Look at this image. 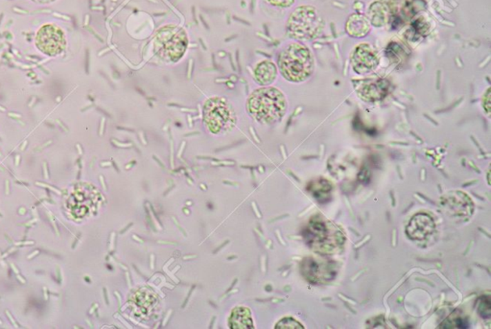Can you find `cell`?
<instances>
[{"mask_svg": "<svg viewBox=\"0 0 491 329\" xmlns=\"http://www.w3.org/2000/svg\"><path fill=\"white\" fill-rule=\"evenodd\" d=\"M34 2L37 3H50V2L55 1V0H33Z\"/></svg>", "mask_w": 491, "mask_h": 329, "instance_id": "24", "label": "cell"}, {"mask_svg": "<svg viewBox=\"0 0 491 329\" xmlns=\"http://www.w3.org/2000/svg\"><path fill=\"white\" fill-rule=\"evenodd\" d=\"M379 59L372 46L368 43H361L353 51L351 65L357 74L364 75L372 72L377 68Z\"/></svg>", "mask_w": 491, "mask_h": 329, "instance_id": "10", "label": "cell"}, {"mask_svg": "<svg viewBox=\"0 0 491 329\" xmlns=\"http://www.w3.org/2000/svg\"><path fill=\"white\" fill-rule=\"evenodd\" d=\"M277 66L284 79L292 83L308 80L315 70L310 49L299 41L285 44L277 55Z\"/></svg>", "mask_w": 491, "mask_h": 329, "instance_id": "2", "label": "cell"}, {"mask_svg": "<svg viewBox=\"0 0 491 329\" xmlns=\"http://www.w3.org/2000/svg\"><path fill=\"white\" fill-rule=\"evenodd\" d=\"M345 27H347L348 35L354 37V38H364L370 30V21L365 17L360 14L350 16Z\"/></svg>", "mask_w": 491, "mask_h": 329, "instance_id": "16", "label": "cell"}, {"mask_svg": "<svg viewBox=\"0 0 491 329\" xmlns=\"http://www.w3.org/2000/svg\"><path fill=\"white\" fill-rule=\"evenodd\" d=\"M201 19H202L203 23L205 24L206 28V29H208V24L206 23L205 19H203L202 18V17H201Z\"/></svg>", "mask_w": 491, "mask_h": 329, "instance_id": "25", "label": "cell"}, {"mask_svg": "<svg viewBox=\"0 0 491 329\" xmlns=\"http://www.w3.org/2000/svg\"><path fill=\"white\" fill-rule=\"evenodd\" d=\"M129 304L136 317L149 320L158 312L159 299L152 290L143 288L134 292L129 299Z\"/></svg>", "mask_w": 491, "mask_h": 329, "instance_id": "9", "label": "cell"}, {"mask_svg": "<svg viewBox=\"0 0 491 329\" xmlns=\"http://www.w3.org/2000/svg\"><path fill=\"white\" fill-rule=\"evenodd\" d=\"M468 323L465 317L454 313L443 321V325L439 326V328H468L470 326Z\"/></svg>", "mask_w": 491, "mask_h": 329, "instance_id": "18", "label": "cell"}, {"mask_svg": "<svg viewBox=\"0 0 491 329\" xmlns=\"http://www.w3.org/2000/svg\"><path fill=\"white\" fill-rule=\"evenodd\" d=\"M203 114L206 128L214 134L232 131L237 124L235 110L224 97H214L206 100Z\"/></svg>", "mask_w": 491, "mask_h": 329, "instance_id": "5", "label": "cell"}, {"mask_svg": "<svg viewBox=\"0 0 491 329\" xmlns=\"http://www.w3.org/2000/svg\"><path fill=\"white\" fill-rule=\"evenodd\" d=\"M303 272L306 279L313 282H323L333 279L336 271L330 262L318 261V260L309 259L303 263Z\"/></svg>", "mask_w": 491, "mask_h": 329, "instance_id": "14", "label": "cell"}, {"mask_svg": "<svg viewBox=\"0 0 491 329\" xmlns=\"http://www.w3.org/2000/svg\"><path fill=\"white\" fill-rule=\"evenodd\" d=\"M483 310L481 313L483 318H490V299L488 297H483V301H481L480 306H479V312Z\"/></svg>", "mask_w": 491, "mask_h": 329, "instance_id": "22", "label": "cell"}, {"mask_svg": "<svg viewBox=\"0 0 491 329\" xmlns=\"http://www.w3.org/2000/svg\"><path fill=\"white\" fill-rule=\"evenodd\" d=\"M303 237L307 245L320 255H332L345 242L342 230L323 216H314L309 221Z\"/></svg>", "mask_w": 491, "mask_h": 329, "instance_id": "3", "label": "cell"}, {"mask_svg": "<svg viewBox=\"0 0 491 329\" xmlns=\"http://www.w3.org/2000/svg\"><path fill=\"white\" fill-rule=\"evenodd\" d=\"M490 88H488L483 97V107L488 114H490Z\"/></svg>", "mask_w": 491, "mask_h": 329, "instance_id": "23", "label": "cell"}, {"mask_svg": "<svg viewBox=\"0 0 491 329\" xmlns=\"http://www.w3.org/2000/svg\"><path fill=\"white\" fill-rule=\"evenodd\" d=\"M277 329H303L304 326H301L298 321L293 318H284L276 326Z\"/></svg>", "mask_w": 491, "mask_h": 329, "instance_id": "20", "label": "cell"}, {"mask_svg": "<svg viewBox=\"0 0 491 329\" xmlns=\"http://www.w3.org/2000/svg\"><path fill=\"white\" fill-rule=\"evenodd\" d=\"M230 328L232 329H252V313L247 308H237L233 309L230 317Z\"/></svg>", "mask_w": 491, "mask_h": 329, "instance_id": "17", "label": "cell"}, {"mask_svg": "<svg viewBox=\"0 0 491 329\" xmlns=\"http://www.w3.org/2000/svg\"><path fill=\"white\" fill-rule=\"evenodd\" d=\"M99 192L92 186L82 183L68 201V208L75 218L88 217L97 208Z\"/></svg>", "mask_w": 491, "mask_h": 329, "instance_id": "7", "label": "cell"}, {"mask_svg": "<svg viewBox=\"0 0 491 329\" xmlns=\"http://www.w3.org/2000/svg\"><path fill=\"white\" fill-rule=\"evenodd\" d=\"M389 88L390 83L386 79H367L356 86V92L364 101L377 102L386 97Z\"/></svg>", "mask_w": 491, "mask_h": 329, "instance_id": "11", "label": "cell"}, {"mask_svg": "<svg viewBox=\"0 0 491 329\" xmlns=\"http://www.w3.org/2000/svg\"><path fill=\"white\" fill-rule=\"evenodd\" d=\"M331 183L325 180H319L314 181L313 186H310V191L316 198H320L321 195H328L331 191Z\"/></svg>", "mask_w": 491, "mask_h": 329, "instance_id": "19", "label": "cell"}, {"mask_svg": "<svg viewBox=\"0 0 491 329\" xmlns=\"http://www.w3.org/2000/svg\"><path fill=\"white\" fill-rule=\"evenodd\" d=\"M277 77V68L271 61H263L255 66L254 78L260 86L272 85Z\"/></svg>", "mask_w": 491, "mask_h": 329, "instance_id": "15", "label": "cell"}, {"mask_svg": "<svg viewBox=\"0 0 491 329\" xmlns=\"http://www.w3.org/2000/svg\"><path fill=\"white\" fill-rule=\"evenodd\" d=\"M246 107L248 114L257 122L271 125L277 123L285 115L288 103L281 90L267 86L252 92Z\"/></svg>", "mask_w": 491, "mask_h": 329, "instance_id": "1", "label": "cell"}, {"mask_svg": "<svg viewBox=\"0 0 491 329\" xmlns=\"http://www.w3.org/2000/svg\"><path fill=\"white\" fill-rule=\"evenodd\" d=\"M36 46L46 55L57 56L66 49L65 33L55 24H44L37 32Z\"/></svg>", "mask_w": 491, "mask_h": 329, "instance_id": "8", "label": "cell"}, {"mask_svg": "<svg viewBox=\"0 0 491 329\" xmlns=\"http://www.w3.org/2000/svg\"><path fill=\"white\" fill-rule=\"evenodd\" d=\"M434 230H436V224L433 218L425 213H419L410 221L406 228V232L411 239L421 241L433 235Z\"/></svg>", "mask_w": 491, "mask_h": 329, "instance_id": "12", "label": "cell"}, {"mask_svg": "<svg viewBox=\"0 0 491 329\" xmlns=\"http://www.w3.org/2000/svg\"><path fill=\"white\" fill-rule=\"evenodd\" d=\"M188 46V38L183 29L167 26L159 29L154 41V51L167 63H176L183 57Z\"/></svg>", "mask_w": 491, "mask_h": 329, "instance_id": "4", "label": "cell"}, {"mask_svg": "<svg viewBox=\"0 0 491 329\" xmlns=\"http://www.w3.org/2000/svg\"><path fill=\"white\" fill-rule=\"evenodd\" d=\"M446 210L458 217H470L472 215L474 205L471 199L463 192H451L441 199Z\"/></svg>", "mask_w": 491, "mask_h": 329, "instance_id": "13", "label": "cell"}, {"mask_svg": "<svg viewBox=\"0 0 491 329\" xmlns=\"http://www.w3.org/2000/svg\"><path fill=\"white\" fill-rule=\"evenodd\" d=\"M263 1L277 8H289L294 3V0H263Z\"/></svg>", "mask_w": 491, "mask_h": 329, "instance_id": "21", "label": "cell"}, {"mask_svg": "<svg viewBox=\"0 0 491 329\" xmlns=\"http://www.w3.org/2000/svg\"><path fill=\"white\" fill-rule=\"evenodd\" d=\"M286 28L287 34L294 40H311L320 33L323 21L314 7L303 5L290 14Z\"/></svg>", "mask_w": 491, "mask_h": 329, "instance_id": "6", "label": "cell"}]
</instances>
